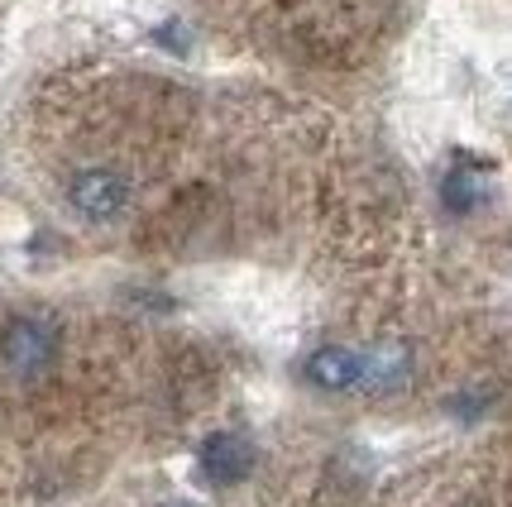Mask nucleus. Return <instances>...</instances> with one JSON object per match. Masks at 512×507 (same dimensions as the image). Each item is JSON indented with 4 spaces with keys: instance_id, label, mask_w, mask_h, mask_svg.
<instances>
[{
    "instance_id": "nucleus-1",
    "label": "nucleus",
    "mask_w": 512,
    "mask_h": 507,
    "mask_svg": "<svg viewBox=\"0 0 512 507\" xmlns=\"http://www.w3.org/2000/svg\"><path fill=\"white\" fill-rule=\"evenodd\" d=\"M0 359L15 378H44L58 364V326L44 316H15L0 335Z\"/></svg>"
},
{
    "instance_id": "nucleus-2",
    "label": "nucleus",
    "mask_w": 512,
    "mask_h": 507,
    "mask_svg": "<svg viewBox=\"0 0 512 507\" xmlns=\"http://www.w3.org/2000/svg\"><path fill=\"white\" fill-rule=\"evenodd\" d=\"M67 206L82 221H115L130 206V182L115 168H82L67 182Z\"/></svg>"
},
{
    "instance_id": "nucleus-3",
    "label": "nucleus",
    "mask_w": 512,
    "mask_h": 507,
    "mask_svg": "<svg viewBox=\"0 0 512 507\" xmlns=\"http://www.w3.org/2000/svg\"><path fill=\"white\" fill-rule=\"evenodd\" d=\"M197 469H201V479L216 488L240 484V479H249V469H254V445L240 431H216V436L201 441Z\"/></svg>"
},
{
    "instance_id": "nucleus-4",
    "label": "nucleus",
    "mask_w": 512,
    "mask_h": 507,
    "mask_svg": "<svg viewBox=\"0 0 512 507\" xmlns=\"http://www.w3.org/2000/svg\"><path fill=\"white\" fill-rule=\"evenodd\" d=\"M412 378V350L407 345H374L359 350V388L355 393H393Z\"/></svg>"
},
{
    "instance_id": "nucleus-5",
    "label": "nucleus",
    "mask_w": 512,
    "mask_h": 507,
    "mask_svg": "<svg viewBox=\"0 0 512 507\" xmlns=\"http://www.w3.org/2000/svg\"><path fill=\"white\" fill-rule=\"evenodd\" d=\"M302 374H307V383H316L321 393H355L359 388V350L321 345V350L307 354Z\"/></svg>"
},
{
    "instance_id": "nucleus-6",
    "label": "nucleus",
    "mask_w": 512,
    "mask_h": 507,
    "mask_svg": "<svg viewBox=\"0 0 512 507\" xmlns=\"http://www.w3.org/2000/svg\"><path fill=\"white\" fill-rule=\"evenodd\" d=\"M441 201H446L450 211H474L479 201H484V177H474V173H450L446 177V187H441Z\"/></svg>"
},
{
    "instance_id": "nucleus-7",
    "label": "nucleus",
    "mask_w": 512,
    "mask_h": 507,
    "mask_svg": "<svg viewBox=\"0 0 512 507\" xmlns=\"http://www.w3.org/2000/svg\"><path fill=\"white\" fill-rule=\"evenodd\" d=\"M163 507H192V503H163Z\"/></svg>"
}]
</instances>
